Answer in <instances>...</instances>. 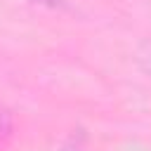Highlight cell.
I'll return each mask as SVG.
<instances>
[{"label": "cell", "instance_id": "cell-1", "mask_svg": "<svg viewBox=\"0 0 151 151\" xmlns=\"http://www.w3.org/2000/svg\"><path fill=\"white\" fill-rule=\"evenodd\" d=\"M9 132V120H7V116L0 111V134H7Z\"/></svg>", "mask_w": 151, "mask_h": 151}]
</instances>
